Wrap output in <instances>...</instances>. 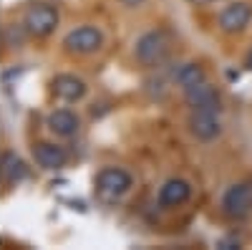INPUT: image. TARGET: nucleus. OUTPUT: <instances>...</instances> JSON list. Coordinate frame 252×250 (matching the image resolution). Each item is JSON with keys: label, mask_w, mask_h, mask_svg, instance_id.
<instances>
[{"label": "nucleus", "mask_w": 252, "mask_h": 250, "mask_svg": "<svg viewBox=\"0 0 252 250\" xmlns=\"http://www.w3.org/2000/svg\"><path fill=\"white\" fill-rule=\"evenodd\" d=\"M169 53H172V38L161 28H149L134 40V61L146 71L164 66L169 61Z\"/></svg>", "instance_id": "nucleus-1"}, {"label": "nucleus", "mask_w": 252, "mask_h": 250, "mask_svg": "<svg viewBox=\"0 0 252 250\" xmlns=\"http://www.w3.org/2000/svg\"><path fill=\"white\" fill-rule=\"evenodd\" d=\"M134 187V177L129 170L124 167H116V164H109V167H101V170L94 175V190H96V197L106 205H116L121 202L126 195L131 192Z\"/></svg>", "instance_id": "nucleus-2"}, {"label": "nucleus", "mask_w": 252, "mask_h": 250, "mask_svg": "<svg viewBox=\"0 0 252 250\" xmlns=\"http://www.w3.org/2000/svg\"><path fill=\"white\" fill-rule=\"evenodd\" d=\"M61 46L71 56L86 58V56L98 53L103 46H106V33H103L96 23H81V26H73L66 36H63Z\"/></svg>", "instance_id": "nucleus-3"}, {"label": "nucleus", "mask_w": 252, "mask_h": 250, "mask_svg": "<svg viewBox=\"0 0 252 250\" xmlns=\"http://www.w3.org/2000/svg\"><path fill=\"white\" fill-rule=\"evenodd\" d=\"M20 23H23V28L28 31L31 38H51L61 23V13L53 3H33L26 8L23 18H20Z\"/></svg>", "instance_id": "nucleus-4"}, {"label": "nucleus", "mask_w": 252, "mask_h": 250, "mask_svg": "<svg viewBox=\"0 0 252 250\" xmlns=\"http://www.w3.org/2000/svg\"><path fill=\"white\" fill-rule=\"evenodd\" d=\"M220 210L229 220H245L247 215H252V179H240L229 184L222 192Z\"/></svg>", "instance_id": "nucleus-5"}, {"label": "nucleus", "mask_w": 252, "mask_h": 250, "mask_svg": "<svg viewBox=\"0 0 252 250\" xmlns=\"http://www.w3.org/2000/svg\"><path fill=\"white\" fill-rule=\"evenodd\" d=\"M252 23V3L247 0H232L217 15V28L227 36H240Z\"/></svg>", "instance_id": "nucleus-6"}, {"label": "nucleus", "mask_w": 252, "mask_h": 250, "mask_svg": "<svg viewBox=\"0 0 252 250\" xmlns=\"http://www.w3.org/2000/svg\"><path fill=\"white\" fill-rule=\"evenodd\" d=\"M182 94H184L189 111H217V114H222V94L215 83H209V78L197 83L192 89L182 91Z\"/></svg>", "instance_id": "nucleus-7"}, {"label": "nucleus", "mask_w": 252, "mask_h": 250, "mask_svg": "<svg viewBox=\"0 0 252 250\" xmlns=\"http://www.w3.org/2000/svg\"><path fill=\"white\" fill-rule=\"evenodd\" d=\"M51 94L63 104H78V101L86 99L89 86H86V81L76 73H56L51 78Z\"/></svg>", "instance_id": "nucleus-8"}, {"label": "nucleus", "mask_w": 252, "mask_h": 250, "mask_svg": "<svg viewBox=\"0 0 252 250\" xmlns=\"http://www.w3.org/2000/svg\"><path fill=\"white\" fill-rule=\"evenodd\" d=\"M189 200H192V184H189L184 177H169L164 179L159 192H157V202L164 210H177V207H184Z\"/></svg>", "instance_id": "nucleus-9"}, {"label": "nucleus", "mask_w": 252, "mask_h": 250, "mask_svg": "<svg viewBox=\"0 0 252 250\" xmlns=\"http://www.w3.org/2000/svg\"><path fill=\"white\" fill-rule=\"evenodd\" d=\"M187 129L197 142H215L222 134V119L217 111H189Z\"/></svg>", "instance_id": "nucleus-10"}, {"label": "nucleus", "mask_w": 252, "mask_h": 250, "mask_svg": "<svg viewBox=\"0 0 252 250\" xmlns=\"http://www.w3.org/2000/svg\"><path fill=\"white\" fill-rule=\"evenodd\" d=\"M33 159L40 170L58 172L68 164V152H66V147H61L58 142H35L33 144Z\"/></svg>", "instance_id": "nucleus-11"}, {"label": "nucleus", "mask_w": 252, "mask_h": 250, "mask_svg": "<svg viewBox=\"0 0 252 250\" xmlns=\"http://www.w3.org/2000/svg\"><path fill=\"white\" fill-rule=\"evenodd\" d=\"M46 127L58 139H73L81 132V116L71 109H51L46 116Z\"/></svg>", "instance_id": "nucleus-12"}, {"label": "nucleus", "mask_w": 252, "mask_h": 250, "mask_svg": "<svg viewBox=\"0 0 252 250\" xmlns=\"http://www.w3.org/2000/svg\"><path fill=\"white\" fill-rule=\"evenodd\" d=\"M26 175H28V167L15 152H3L0 154V184H3L5 190L18 187L20 182L26 179Z\"/></svg>", "instance_id": "nucleus-13"}, {"label": "nucleus", "mask_w": 252, "mask_h": 250, "mask_svg": "<svg viewBox=\"0 0 252 250\" xmlns=\"http://www.w3.org/2000/svg\"><path fill=\"white\" fill-rule=\"evenodd\" d=\"M207 81V71L202 64H197V61H184V64H179L172 73V83L179 89V91H187L197 86V83Z\"/></svg>", "instance_id": "nucleus-14"}, {"label": "nucleus", "mask_w": 252, "mask_h": 250, "mask_svg": "<svg viewBox=\"0 0 252 250\" xmlns=\"http://www.w3.org/2000/svg\"><path fill=\"white\" fill-rule=\"evenodd\" d=\"M26 38H31V36L23 28V23H5L3 31H0V43H3L5 48H13V51L23 46Z\"/></svg>", "instance_id": "nucleus-15"}, {"label": "nucleus", "mask_w": 252, "mask_h": 250, "mask_svg": "<svg viewBox=\"0 0 252 250\" xmlns=\"http://www.w3.org/2000/svg\"><path fill=\"white\" fill-rule=\"evenodd\" d=\"M119 3L124 5V8H129V10H136V8H141L146 0H119Z\"/></svg>", "instance_id": "nucleus-16"}, {"label": "nucleus", "mask_w": 252, "mask_h": 250, "mask_svg": "<svg viewBox=\"0 0 252 250\" xmlns=\"http://www.w3.org/2000/svg\"><path fill=\"white\" fill-rule=\"evenodd\" d=\"M245 69L247 71H252V48L247 51V56H245Z\"/></svg>", "instance_id": "nucleus-17"}]
</instances>
